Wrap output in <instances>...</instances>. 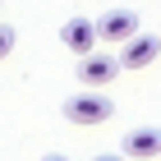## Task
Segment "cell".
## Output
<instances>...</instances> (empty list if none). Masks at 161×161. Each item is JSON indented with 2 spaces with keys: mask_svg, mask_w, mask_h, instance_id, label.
<instances>
[{
  "mask_svg": "<svg viewBox=\"0 0 161 161\" xmlns=\"http://www.w3.org/2000/svg\"><path fill=\"white\" fill-rule=\"evenodd\" d=\"M42 161H69V157H60V152H51V157H42Z\"/></svg>",
  "mask_w": 161,
  "mask_h": 161,
  "instance_id": "9c48e42d",
  "label": "cell"
},
{
  "mask_svg": "<svg viewBox=\"0 0 161 161\" xmlns=\"http://www.w3.org/2000/svg\"><path fill=\"white\" fill-rule=\"evenodd\" d=\"M115 115V101L106 97V87H83L74 97H64V120L78 124V129H92V124H106Z\"/></svg>",
  "mask_w": 161,
  "mask_h": 161,
  "instance_id": "6da1fadb",
  "label": "cell"
},
{
  "mask_svg": "<svg viewBox=\"0 0 161 161\" xmlns=\"http://www.w3.org/2000/svg\"><path fill=\"white\" fill-rule=\"evenodd\" d=\"M97 19H69L60 28V46L74 51V55H87V51H97Z\"/></svg>",
  "mask_w": 161,
  "mask_h": 161,
  "instance_id": "8992f818",
  "label": "cell"
},
{
  "mask_svg": "<svg viewBox=\"0 0 161 161\" xmlns=\"http://www.w3.org/2000/svg\"><path fill=\"white\" fill-rule=\"evenodd\" d=\"M138 28H143V23H138V14H134V9H106V14L97 19V37H101V42H111V46H120V42L134 37Z\"/></svg>",
  "mask_w": 161,
  "mask_h": 161,
  "instance_id": "5b68a950",
  "label": "cell"
},
{
  "mask_svg": "<svg viewBox=\"0 0 161 161\" xmlns=\"http://www.w3.org/2000/svg\"><path fill=\"white\" fill-rule=\"evenodd\" d=\"M0 5H5V0H0Z\"/></svg>",
  "mask_w": 161,
  "mask_h": 161,
  "instance_id": "30bf717a",
  "label": "cell"
},
{
  "mask_svg": "<svg viewBox=\"0 0 161 161\" xmlns=\"http://www.w3.org/2000/svg\"><path fill=\"white\" fill-rule=\"evenodd\" d=\"M157 55H161V37L157 32H143V28H138L129 42H120V64L124 69H147Z\"/></svg>",
  "mask_w": 161,
  "mask_h": 161,
  "instance_id": "3957f363",
  "label": "cell"
},
{
  "mask_svg": "<svg viewBox=\"0 0 161 161\" xmlns=\"http://www.w3.org/2000/svg\"><path fill=\"white\" fill-rule=\"evenodd\" d=\"M120 69H124V64L115 60V55H101V51H87V55H78V64H74V74H78L83 87H106V83H115Z\"/></svg>",
  "mask_w": 161,
  "mask_h": 161,
  "instance_id": "7a4b0ae2",
  "label": "cell"
},
{
  "mask_svg": "<svg viewBox=\"0 0 161 161\" xmlns=\"http://www.w3.org/2000/svg\"><path fill=\"white\" fill-rule=\"evenodd\" d=\"M92 161H129L124 152H101V157H92Z\"/></svg>",
  "mask_w": 161,
  "mask_h": 161,
  "instance_id": "ba28073f",
  "label": "cell"
},
{
  "mask_svg": "<svg viewBox=\"0 0 161 161\" xmlns=\"http://www.w3.org/2000/svg\"><path fill=\"white\" fill-rule=\"evenodd\" d=\"M14 46H19V32L0 23V60H9V51H14Z\"/></svg>",
  "mask_w": 161,
  "mask_h": 161,
  "instance_id": "52a82bcc",
  "label": "cell"
},
{
  "mask_svg": "<svg viewBox=\"0 0 161 161\" xmlns=\"http://www.w3.org/2000/svg\"><path fill=\"white\" fill-rule=\"evenodd\" d=\"M120 152L129 161H152L161 157V129L157 124H138V129H129V134L120 138Z\"/></svg>",
  "mask_w": 161,
  "mask_h": 161,
  "instance_id": "277c9868",
  "label": "cell"
}]
</instances>
